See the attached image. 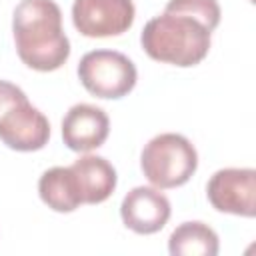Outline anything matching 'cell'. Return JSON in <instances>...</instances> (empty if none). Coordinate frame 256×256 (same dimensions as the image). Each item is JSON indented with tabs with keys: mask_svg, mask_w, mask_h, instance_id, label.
I'll list each match as a JSON object with an SVG mask.
<instances>
[{
	"mask_svg": "<svg viewBox=\"0 0 256 256\" xmlns=\"http://www.w3.org/2000/svg\"><path fill=\"white\" fill-rule=\"evenodd\" d=\"M12 32L20 60L32 70H58L70 56V40L54 0H20L14 8Z\"/></svg>",
	"mask_w": 256,
	"mask_h": 256,
	"instance_id": "cell-1",
	"label": "cell"
},
{
	"mask_svg": "<svg viewBox=\"0 0 256 256\" xmlns=\"http://www.w3.org/2000/svg\"><path fill=\"white\" fill-rule=\"evenodd\" d=\"M210 34L212 32L200 22L188 16L164 12L146 22L140 34V44L152 60L188 68L206 58L210 50Z\"/></svg>",
	"mask_w": 256,
	"mask_h": 256,
	"instance_id": "cell-2",
	"label": "cell"
},
{
	"mask_svg": "<svg viewBox=\"0 0 256 256\" xmlns=\"http://www.w3.org/2000/svg\"><path fill=\"white\" fill-rule=\"evenodd\" d=\"M140 168L154 188H178L196 172L198 152L182 134H158L144 146L140 154Z\"/></svg>",
	"mask_w": 256,
	"mask_h": 256,
	"instance_id": "cell-3",
	"label": "cell"
},
{
	"mask_svg": "<svg viewBox=\"0 0 256 256\" xmlns=\"http://www.w3.org/2000/svg\"><path fill=\"white\" fill-rule=\"evenodd\" d=\"M78 78L96 98L118 100L136 86L134 62L116 50H92L80 58Z\"/></svg>",
	"mask_w": 256,
	"mask_h": 256,
	"instance_id": "cell-4",
	"label": "cell"
},
{
	"mask_svg": "<svg viewBox=\"0 0 256 256\" xmlns=\"http://www.w3.org/2000/svg\"><path fill=\"white\" fill-rule=\"evenodd\" d=\"M206 194L218 212L252 218L256 214V170L222 168L208 180Z\"/></svg>",
	"mask_w": 256,
	"mask_h": 256,
	"instance_id": "cell-5",
	"label": "cell"
},
{
	"mask_svg": "<svg viewBox=\"0 0 256 256\" xmlns=\"http://www.w3.org/2000/svg\"><path fill=\"white\" fill-rule=\"evenodd\" d=\"M132 0H74L72 22L82 36L108 38L124 34L134 22Z\"/></svg>",
	"mask_w": 256,
	"mask_h": 256,
	"instance_id": "cell-6",
	"label": "cell"
},
{
	"mask_svg": "<svg viewBox=\"0 0 256 256\" xmlns=\"http://www.w3.org/2000/svg\"><path fill=\"white\" fill-rule=\"evenodd\" d=\"M50 122L28 100L12 106L0 118V140L18 152H34L48 144Z\"/></svg>",
	"mask_w": 256,
	"mask_h": 256,
	"instance_id": "cell-7",
	"label": "cell"
},
{
	"mask_svg": "<svg viewBox=\"0 0 256 256\" xmlns=\"http://www.w3.org/2000/svg\"><path fill=\"white\" fill-rule=\"evenodd\" d=\"M120 216L126 228L136 234H154L162 230L170 218V202L160 188L136 186L132 188L122 204Z\"/></svg>",
	"mask_w": 256,
	"mask_h": 256,
	"instance_id": "cell-8",
	"label": "cell"
},
{
	"mask_svg": "<svg viewBox=\"0 0 256 256\" xmlns=\"http://www.w3.org/2000/svg\"><path fill=\"white\" fill-rule=\"evenodd\" d=\"M110 132L106 112L92 104H74L62 118V140L74 152L100 148Z\"/></svg>",
	"mask_w": 256,
	"mask_h": 256,
	"instance_id": "cell-9",
	"label": "cell"
},
{
	"mask_svg": "<svg viewBox=\"0 0 256 256\" xmlns=\"http://www.w3.org/2000/svg\"><path fill=\"white\" fill-rule=\"evenodd\" d=\"M70 168L76 176L82 204H100L112 196L116 188V170L106 158L86 154L74 160Z\"/></svg>",
	"mask_w": 256,
	"mask_h": 256,
	"instance_id": "cell-10",
	"label": "cell"
},
{
	"mask_svg": "<svg viewBox=\"0 0 256 256\" xmlns=\"http://www.w3.org/2000/svg\"><path fill=\"white\" fill-rule=\"evenodd\" d=\"M38 194L54 212H74L82 204L80 188L70 166H54L46 170L38 180Z\"/></svg>",
	"mask_w": 256,
	"mask_h": 256,
	"instance_id": "cell-11",
	"label": "cell"
},
{
	"mask_svg": "<svg viewBox=\"0 0 256 256\" xmlns=\"http://www.w3.org/2000/svg\"><path fill=\"white\" fill-rule=\"evenodd\" d=\"M168 250L172 256H216L218 234L204 222H184L170 234Z\"/></svg>",
	"mask_w": 256,
	"mask_h": 256,
	"instance_id": "cell-12",
	"label": "cell"
},
{
	"mask_svg": "<svg viewBox=\"0 0 256 256\" xmlns=\"http://www.w3.org/2000/svg\"><path fill=\"white\" fill-rule=\"evenodd\" d=\"M164 12L188 16L200 22L208 32L220 24V6L216 0H170Z\"/></svg>",
	"mask_w": 256,
	"mask_h": 256,
	"instance_id": "cell-13",
	"label": "cell"
},
{
	"mask_svg": "<svg viewBox=\"0 0 256 256\" xmlns=\"http://www.w3.org/2000/svg\"><path fill=\"white\" fill-rule=\"evenodd\" d=\"M26 94L12 82H6V80H0V118L16 104L20 102H26Z\"/></svg>",
	"mask_w": 256,
	"mask_h": 256,
	"instance_id": "cell-14",
	"label": "cell"
}]
</instances>
